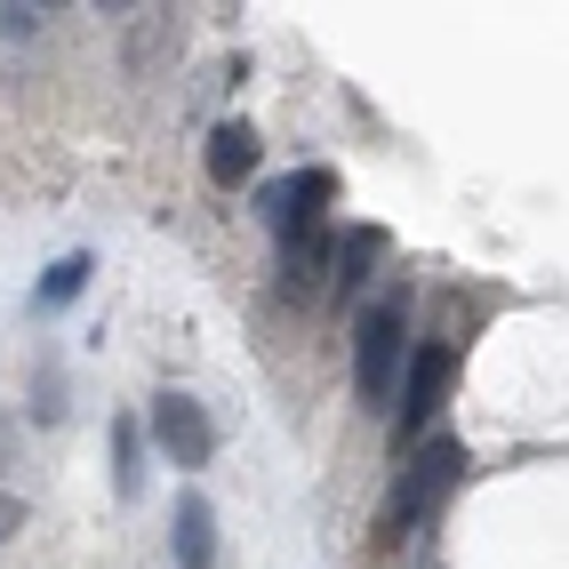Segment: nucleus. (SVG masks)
<instances>
[{"label": "nucleus", "instance_id": "obj_1", "mask_svg": "<svg viewBox=\"0 0 569 569\" xmlns=\"http://www.w3.org/2000/svg\"><path fill=\"white\" fill-rule=\"evenodd\" d=\"M401 337H409L401 306H369L361 329H353V386H361L369 409H386L393 386H401Z\"/></svg>", "mask_w": 569, "mask_h": 569}, {"label": "nucleus", "instance_id": "obj_2", "mask_svg": "<svg viewBox=\"0 0 569 569\" xmlns=\"http://www.w3.org/2000/svg\"><path fill=\"white\" fill-rule=\"evenodd\" d=\"M466 473V449L458 441H433L426 458H409V473L393 481V506H386V538H401V529H417V513H433L449 498V481Z\"/></svg>", "mask_w": 569, "mask_h": 569}, {"label": "nucleus", "instance_id": "obj_3", "mask_svg": "<svg viewBox=\"0 0 569 569\" xmlns=\"http://www.w3.org/2000/svg\"><path fill=\"white\" fill-rule=\"evenodd\" d=\"M337 201V177L329 169H306V177H281V184H264L257 193V217L273 224L281 241H306V233H321V209Z\"/></svg>", "mask_w": 569, "mask_h": 569}, {"label": "nucleus", "instance_id": "obj_4", "mask_svg": "<svg viewBox=\"0 0 569 569\" xmlns=\"http://www.w3.org/2000/svg\"><path fill=\"white\" fill-rule=\"evenodd\" d=\"M449 377H458V353L449 346H417L409 353V377H401V401H393V441L409 449L417 433H426V417L441 409V393H449Z\"/></svg>", "mask_w": 569, "mask_h": 569}, {"label": "nucleus", "instance_id": "obj_5", "mask_svg": "<svg viewBox=\"0 0 569 569\" xmlns=\"http://www.w3.org/2000/svg\"><path fill=\"white\" fill-rule=\"evenodd\" d=\"M153 441H161V458L184 466V473L217 458V426H209V409L193 393H161L153 401Z\"/></svg>", "mask_w": 569, "mask_h": 569}, {"label": "nucleus", "instance_id": "obj_6", "mask_svg": "<svg viewBox=\"0 0 569 569\" xmlns=\"http://www.w3.org/2000/svg\"><path fill=\"white\" fill-rule=\"evenodd\" d=\"M169 546H177V569H217V513H209L201 489H184V498H177Z\"/></svg>", "mask_w": 569, "mask_h": 569}, {"label": "nucleus", "instance_id": "obj_7", "mask_svg": "<svg viewBox=\"0 0 569 569\" xmlns=\"http://www.w3.org/2000/svg\"><path fill=\"white\" fill-rule=\"evenodd\" d=\"M257 161H264V137H257L249 121H217V129H209V177H217V184H249Z\"/></svg>", "mask_w": 569, "mask_h": 569}, {"label": "nucleus", "instance_id": "obj_8", "mask_svg": "<svg viewBox=\"0 0 569 569\" xmlns=\"http://www.w3.org/2000/svg\"><path fill=\"white\" fill-rule=\"evenodd\" d=\"M89 273H97V264H89L81 249H72V257H57L49 273H41V289H32V313H57V306H72V297L89 289Z\"/></svg>", "mask_w": 569, "mask_h": 569}, {"label": "nucleus", "instance_id": "obj_9", "mask_svg": "<svg viewBox=\"0 0 569 569\" xmlns=\"http://www.w3.org/2000/svg\"><path fill=\"white\" fill-rule=\"evenodd\" d=\"M144 489V433L129 417H112V498H137Z\"/></svg>", "mask_w": 569, "mask_h": 569}, {"label": "nucleus", "instance_id": "obj_10", "mask_svg": "<svg viewBox=\"0 0 569 569\" xmlns=\"http://www.w3.org/2000/svg\"><path fill=\"white\" fill-rule=\"evenodd\" d=\"M17 529H24V498H9V489H0V546H9Z\"/></svg>", "mask_w": 569, "mask_h": 569}]
</instances>
